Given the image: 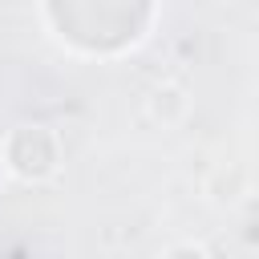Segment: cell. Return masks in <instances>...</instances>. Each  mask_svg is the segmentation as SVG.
<instances>
[{"label":"cell","instance_id":"3957f363","mask_svg":"<svg viewBox=\"0 0 259 259\" xmlns=\"http://www.w3.org/2000/svg\"><path fill=\"white\" fill-rule=\"evenodd\" d=\"M166 259H206V251H202V247H194V243H182V247H170V251H166Z\"/></svg>","mask_w":259,"mask_h":259},{"label":"cell","instance_id":"7a4b0ae2","mask_svg":"<svg viewBox=\"0 0 259 259\" xmlns=\"http://www.w3.org/2000/svg\"><path fill=\"white\" fill-rule=\"evenodd\" d=\"M150 117L154 121H162V125H174V121H182V113H186V93H182V85H158L154 93H150Z\"/></svg>","mask_w":259,"mask_h":259},{"label":"cell","instance_id":"6da1fadb","mask_svg":"<svg viewBox=\"0 0 259 259\" xmlns=\"http://www.w3.org/2000/svg\"><path fill=\"white\" fill-rule=\"evenodd\" d=\"M57 138L45 125H16V134L8 138V166L28 182L49 178L57 170Z\"/></svg>","mask_w":259,"mask_h":259}]
</instances>
